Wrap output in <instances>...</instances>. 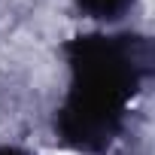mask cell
Wrapping results in <instances>:
<instances>
[{
    "mask_svg": "<svg viewBox=\"0 0 155 155\" xmlns=\"http://www.w3.org/2000/svg\"><path fill=\"white\" fill-rule=\"evenodd\" d=\"M61 52L70 79L52 119L55 140L79 155H107L155 76V43L137 31H85Z\"/></svg>",
    "mask_w": 155,
    "mask_h": 155,
    "instance_id": "obj_1",
    "label": "cell"
},
{
    "mask_svg": "<svg viewBox=\"0 0 155 155\" xmlns=\"http://www.w3.org/2000/svg\"><path fill=\"white\" fill-rule=\"evenodd\" d=\"M73 6L79 9L82 15L94 18V21L116 25V21H122L137 6V0H73Z\"/></svg>",
    "mask_w": 155,
    "mask_h": 155,
    "instance_id": "obj_2",
    "label": "cell"
},
{
    "mask_svg": "<svg viewBox=\"0 0 155 155\" xmlns=\"http://www.w3.org/2000/svg\"><path fill=\"white\" fill-rule=\"evenodd\" d=\"M0 155H34L25 146H12V143H0Z\"/></svg>",
    "mask_w": 155,
    "mask_h": 155,
    "instance_id": "obj_3",
    "label": "cell"
}]
</instances>
